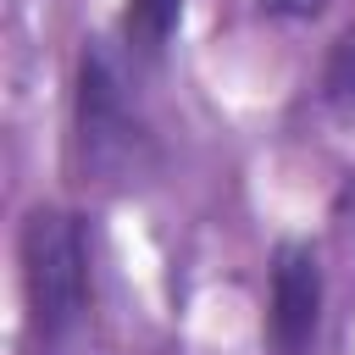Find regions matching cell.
I'll list each match as a JSON object with an SVG mask.
<instances>
[{
    "label": "cell",
    "instance_id": "6da1fadb",
    "mask_svg": "<svg viewBox=\"0 0 355 355\" xmlns=\"http://www.w3.org/2000/svg\"><path fill=\"white\" fill-rule=\"evenodd\" d=\"M22 294L28 327L44 349L67 344L89 311V244L72 211L39 205L22 222Z\"/></svg>",
    "mask_w": 355,
    "mask_h": 355
},
{
    "label": "cell",
    "instance_id": "7a4b0ae2",
    "mask_svg": "<svg viewBox=\"0 0 355 355\" xmlns=\"http://www.w3.org/2000/svg\"><path fill=\"white\" fill-rule=\"evenodd\" d=\"M78 161L100 183H133L150 166V128L105 44H89L78 61Z\"/></svg>",
    "mask_w": 355,
    "mask_h": 355
},
{
    "label": "cell",
    "instance_id": "3957f363",
    "mask_svg": "<svg viewBox=\"0 0 355 355\" xmlns=\"http://www.w3.org/2000/svg\"><path fill=\"white\" fill-rule=\"evenodd\" d=\"M316 327H322V261L311 244H277L272 250V311H266L272 355H311Z\"/></svg>",
    "mask_w": 355,
    "mask_h": 355
},
{
    "label": "cell",
    "instance_id": "277c9868",
    "mask_svg": "<svg viewBox=\"0 0 355 355\" xmlns=\"http://www.w3.org/2000/svg\"><path fill=\"white\" fill-rule=\"evenodd\" d=\"M178 22H183V0H128L122 6V44L150 61V55L166 50Z\"/></svg>",
    "mask_w": 355,
    "mask_h": 355
},
{
    "label": "cell",
    "instance_id": "5b68a950",
    "mask_svg": "<svg viewBox=\"0 0 355 355\" xmlns=\"http://www.w3.org/2000/svg\"><path fill=\"white\" fill-rule=\"evenodd\" d=\"M322 89H327V100H338V105H355V28L333 44V55H327V72H322Z\"/></svg>",
    "mask_w": 355,
    "mask_h": 355
},
{
    "label": "cell",
    "instance_id": "8992f818",
    "mask_svg": "<svg viewBox=\"0 0 355 355\" xmlns=\"http://www.w3.org/2000/svg\"><path fill=\"white\" fill-rule=\"evenodd\" d=\"M261 11H272V17H316L322 0H261Z\"/></svg>",
    "mask_w": 355,
    "mask_h": 355
}]
</instances>
